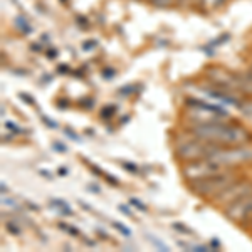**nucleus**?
Returning <instances> with one entry per match:
<instances>
[{
    "instance_id": "f8f14e48",
    "label": "nucleus",
    "mask_w": 252,
    "mask_h": 252,
    "mask_svg": "<svg viewBox=\"0 0 252 252\" xmlns=\"http://www.w3.org/2000/svg\"><path fill=\"white\" fill-rule=\"evenodd\" d=\"M175 3H178V5H182V7H190L195 3V0H175Z\"/></svg>"
},
{
    "instance_id": "dca6fc26",
    "label": "nucleus",
    "mask_w": 252,
    "mask_h": 252,
    "mask_svg": "<svg viewBox=\"0 0 252 252\" xmlns=\"http://www.w3.org/2000/svg\"><path fill=\"white\" fill-rule=\"evenodd\" d=\"M125 168H129V172H136V166H133V165H128V163H123Z\"/></svg>"
},
{
    "instance_id": "2eb2a0df",
    "label": "nucleus",
    "mask_w": 252,
    "mask_h": 252,
    "mask_svg": "<svg viewBox=\"0 0 252 252\" xmlns=\"http://www.w3.org/2000/svg\"><path fill=\"white\" fill-rule=\"evenodd\" d=\"M131 204H135V205L138 207V209H141V210H146V207H145L143 204H141V202H138L136 198H131Z\"/></svg>"
},
{
    "instance_id": "a211bd4d",
    "label": "nucleus",
    "mask_w": 252,
    "mask_h": 252,
    "mask_svg": "<svg viewBox=\"0 0 252 252\" xmlns=\"http://www.w3.org/2000/svg\"><path fill=\"white\" fill-rule=\"evenodd\" d=\"M225 0H217V5H220V3H223Z\"/></svg>"
},
{
    "instance_id": "9b49d317",
    "label": "nucleus",
    "mask_w": 252,
    "mask_h": 252,
    "mask_svg": "<svg viewBox=\"0 0 252 252\" xmlns=\"http://www.w3.org/2000/svg\"><path fill=\"white\" fill-rule=\"evenodd\" d=\"M113 225H115L118 230H121V232H123L125 235H128V237H129V235H131V232H129V230L126 229V227H123V225H121L120 222H115V223H113Z\"/></svg>"
},
{
    "instance_id": "423d86ee",
    "label": "nucleus",
    "mask_w": 252,
    "mask_h": 252,
    "mask_svg": "<svg viewBox=\"0 0 252 252\" xmlns=\"http://www.w3.org/2000/svg\"><path fill=\"white\" fill-rule=\"evenodd\" d=\"M225 172V168H222L219 163H215L210 157H205L202 160H195V161H189L182 166V177L185 178L187 182L192 180H198V178H205L210 177V175Z\"/></svg>"
},
{
    "instance_id": "7ed1b4c3",
    "label": "nucleus",
    "mask_w": 252,
    "mask_h": 252,
    "mask_svg": "<svg viewBox=\"0 0 252 252\" xmlns=\"http://www.w3.org/2000/svg\"><path fill=\"white\" fill-rule=\"evenodd\" d=\"M215 163H219L222 168L229 170L232 166L242 163H252V148L247 145L244 146H219L217 150L209 155Z\"/></svg>"
},
{
    "instance_id": "f3484780",
    "label": "nucleus",
    "mask_w": 252,
    "mask_h": 252,
    "mask_svg": "<svg viewBox=\"0 0 252 252\" xmlns=\"http://www.w3.org/2000/svg\"><path fill=\"white\" fill-rule=\"evenodd\" d=\"M247 72H249V74L252 76V64H251V66H249V71H247Z\"/></svg>"
},
{
    "instance_id": "6e6552de",
    "label": "nucleus",
    "mask_w": 252,
    "mask_h": 252,
    "mask_svg": "<svg viewBox=\"0 0 252 252\" xmlns=\"http://www.w3.org/2000/svg\"><path fill=\"white\" fill-rule=\"evenodd\" d=\"M207 78L215 88L237 93V74L235 72H230L223 67H209L207 69Z\"/></svg>"
},
{
    "instance_id": "4468645a",
    "label": "nucleus",
    "mask_w": 252,
    "mask_h": 252,
    "mask_svg": "<svg viewBox=\"0 0 252 252\" xmlns=\"http://www.w3.org/2000/svg\"><path fill=\"white\" fill-rule=\"evenodd\" d=\"M120 210H121V212H123V214L129 215V217H133V212H131V210H129L126 205H120Z\"/></svg>"
},
{
    "instance_id": "39448f33",
    "label": "nucleus",
    "mask_w": 252,
    "mask_h": 252,
    "mask_svg": "<svg viewBox=\"0 0 252 252\" xmlns=\"http://www.w3.org/2000/svg\"><path fill=\"white\" fill-rule=\"evenodd\" d=\"M187 108H189V118L195 123H214V121H225L229 120L223 109L214 106V104H207L204 101L198 99H187Z\"/></svg>"
},
{
    "instance_id": "20e7f679",
    "label": "nucleus",
    "mask_w": 252,
    "mask_h": 252,
    "mask_svg": "<svg viewBox=\"0 0 252 252\" xmlns=\"http://www.w3.org/2000/svg\"><path fill=\"white\" fill-rule=\"evenodd\" d=\"M217 148H219V145L193 136V138H190V140H187L184 143L178 145L175 153H177L178 160H182L184 163H189V161L202 160V158L212 155Z\"/></svg>"
},
{
    "instance_id": "f03ea898",
    "label": "nucleus",
    "mask_w": 252,
    "mask_h": 252,
    "mask_svg": "<svg viewBox=\"0 0 252 252\" xmlns=\"http://www.w3.org/2000/svg\"><path fill=\"white\" fill-rule=\"evenodd\" d=\"M241 178L242 177L235 172V170H225V172L210 175V177L189 182V187L195 195H198V197L212 198L215 195L223 192L227 187H230L237 180H241Z\"/></svg>"
},
{
    "instance_id": "0eeeda50",
    "label": "nucleus",
    "mask_w": 252,
    "mask_h": 252,
    "mask_svg": "<svg viewBox=\"0 0 252 252\" xmlns=\"http://www.w3.org/2000/svg\"><path fill=\"white\" fill-rule=\"evenodd\" d=\"M247 193H252V182L241 178V180H237L235 184L227 187L223 192H220L219 195H215V197L210 198V202H212L215 207L225 209L227 205L234 204L235 200L242 198L244 195H247Z\"/></svg>"
},
{
    "instance_id": "1a4fd4ad",
    "label": "nucleus",
    "mask_w": 252,
    "mask_h": 252,
    "mask_svg": "<svg viewBox=\"0 0 252 252\" xmlns=\"http://www.w3.org/2000/svg\"><path fill=\"white\" fill-rule=\"evenodd\" d=\"M150 2L157 9H168V7H172L175 3V0H150Z\"/></svg>"
},
{
    "instance_id": "9d476101",
    "label": "nucleus",
    "mask_w": 252,
    "mask_h": 252,
    "mask_svg": "<svg viewBox=\"0 0 252 252\" xmlns=\"http://www.w3.org/2000/svg\"><path fill=\"white\" fill-rule=\"evenodd\" d=\"M14 223H15V222H7V223H5L7 230H9V232H12V234H20V227H15Z\"/></svg>"
},
{
    "instance_id": "f257e3e1",
    "label": "nucleus",
    "mask_w": 252,
    "mask_h": 252,
    "mask_svg": "<svg viewBox=\"0 0 252 252\" xmlns=\"http://www.w3.org/2000/svg\"><path fill=\"white\" fill-rule=\"evenodd\" d=\"M189 133L219 146H244L252 141L249 129L241 125L230 123L229 120L214 121V123H195L190 126Z\"/></svg>"
},
{
    "instance_id": "ddd939ff",
    "label": "nucleus",
    "mask_w": 252,
    "mask_h": 252,
    "mask_svg": "<svg viewBox=\"0 0 252 252\" xmlns=\"http://www.w3.org/2000/svg\"><path fill=\"white\" fill-rule=\"evenodd\" d=\"M173 227H175V229H178V230H182V232H185V234H192V230H190V229H187V227H184V225H178V223H173Z\"/></svg>"
}]
</instances>
